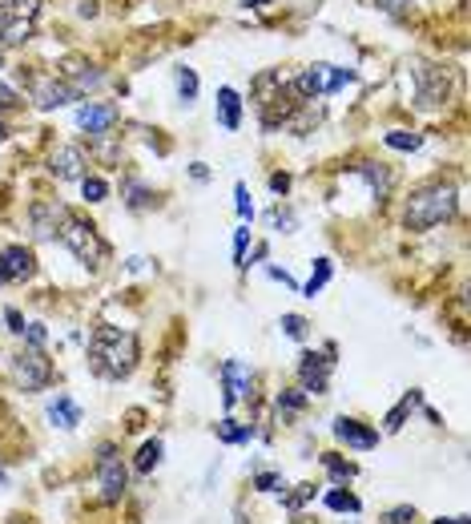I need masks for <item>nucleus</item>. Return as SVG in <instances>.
<instances>
[{"instance_id":"nucleus-27","label":"nucleus","mask_w":471,"mask_h":524,"mask_svg":"<svg viewBox=\"0 0 471 524\" xmlns=\"http://www.w3.org/2000/svg\"><path fill=\"white\" fill-rule=\"evenodd\" d=\"M319 501V488L311 484V480H303V484H294V488H282V509L286 512H303L306 504H314Z\"/></svg>"},{"instance_id":"nucleus-3","label":"nucleus","mask_w":471,"mask_h":524,"mask_svg":"<svg viewBox=\"0 0 471 524\" xmlns=\"http://www.w3.org/2000/svg\"><path fill=\"white\" fill-rule=\"evenodd\" d=\"M459 210V190L451 182H427L407 198L403 206V226L407 230H435L451 222Z\"/></svg>"},{"instance_id":"nucleus-28","label":"nucleus","mask_w":471,"mask_h":524,"mask_svg":"<svg viewBox=\"0 0 471 524\" xmlns=\"http://www.w3.org/2000/svg\"><path fill=\"white\" fill-rule=\"evenodd\" d=\"M331 274H335V262H331V259H314V271H311V279H306V282H303V287H298V290H303L306 299H314V295H319V290H322V287H327V282H331Z\"/></svg>"},{"instance_id":"nucleus-15","label":"nucleus","mask_w":471,"mask_h":524,"mask_svg":"<svg viewBox=\"0 0 471 524\" xmlns=\"http://www.w3.org/2000/svg\"><path fill=\"white\" fill-rule=\"evenodd\" d=\"M65 218H68V206L57 202V198H45V202L29 206V226H32V234H37L41 243H53Z\"/></svg>"},{"instance_id":"nucleus-17","label":"nucleus","mask_w":471,"mask_h":524,"mask_svg":"<svg viewBox=\"0 0 471 524\" xmlns=\"http://www.w3.org/2000/svg\"><path fill=\"white\" fill-rule=\"evenodd\" d=\"M222 408H234L238 400H242L246 391H250V383H254V372L250 367L242 363V359H226V363H222Z\"/></svg>"},{"instance_id":"nucleus-4","label":"nucleus","mask_w":471,"mask_h":524,"mask_svg":"<svg viewBox=\"0 0 471 524\" xmlns=\"http://www.w3.org/2000/svg\"><path fill=\"white\" fill-rule=\"evenodd\" d=\"M57 243H61L65 251L73 254V259L81 262L89 274H97L101 266L109 262V243L101 238V230L93 226L89 218L73 214V210H68V218L61 222V230H57Z\"/></svg>"},{"instance_id":"nucleus-31","label":"nucleus","mask_w":471,"mask_h":524,"mask_svg":"<svg viewBox=\"0 0 471 524\" xmlns=\"http://www.w3.org/2000/svg\"><path fill=\"white\" fill-rule=\"evenodd\" d=\"M383 142H387L391 150H399V153H415L419 145H423V133H415V130H391V133H383Z\"/></svg>"},{"instance_id":"nucleus-38","label":"nucleus","mask_w":471,"mask_h":524,"mask_svg":"<svg viewBox=\"0 0 471 524\" xmlns=\"http://www.w3.org/2000/svg\"><path fill=\"white\" fill-rule=\"evenodd\" d=\"M246 246H250V226H238L234 230V266L246 271Z\"/></svg>"},{"instance_id":"nucleus-36","label":"nucleus","mask_w":471,"mask_h":524,"mask_svg":"<svg viewBox=\"0 0 471 524\" xmlns=\"http://www.w3.org/2000/svg\"><path fill=\"white\" fill-rule=\"evenodd\" d=\"M270 226L282 230V234H294V226H298L294 210H286V206H274V210H270Z\"/></svg>"},{"instance_id":"nucleus-32","label":"nucleus","mask_w":471,"mask_h":524,"mask_svg":"<svg viewBox=\"0 0 471 524\" xmlns=\"http://www.w3.org/2000/svg\"><path fill=\"white\" fill-rule=\"evenodd\" d=\"M81 198H85L89 206L105 202V198H109V182H105V178H97V174H85V178H81Z\"/></svg>"},{"instance_id":"nucleus-49","label":"nucleus","mask_w":471,"mask_h":524,"mask_svg":"<svg viewBox=\"0 0 471 524\" xmlns=\"http://www.w3.org/2000/svg\"><path fill=\"white\" fill-rule=\"evenodd\" d=\"M8 484V476H5V472H0V488H5Z\"/></svg>"},{"instance_id":"nucleus-47","label":"nucleus","mask_w":471,"mask_h":524,"mask_svg":"<svg viewBox=\"0 0 471 524\" xmlns=\"http://www.w3.org/2000/svg\"><path fill=\"white\" fill-rule=\"evenodd\" d=\"M8 137V122H5V109H0V142Z\"/></svg>"},{"instance_id":"nucleus-9","label":"nucleus","mask_w":471,"mask_h":524,"mask_svg":"<svg viewBox=\"0 0 471 524\" xmlns=\"http://www.w3.org/2000/svg\"><path fill=\"white\" fill-rule=\"evenodd\" d=\"M331 375H335V343H327L322 351H303L298 355V391L327 395Z\"/></svg>"},{"instance_id":"nucleus-39","label":"nucleus","mask_w":471,"mask_h":524,"mask_svg":"<svg viewBox=\"0 0 471 524\" xmlns=\"http://www.w3.org/2000/svg\"><path fill=\"white\" fill-rule=\"evenodd\" d=\"M29 347H45L49 343V331H45V323H24V335H21Z\"/></svg>"},{"instance_id":"nucleus-50","label":"nucleus","mask_w":471,"mask_h":524,"mask_svg":"<svg viewBox=\"0 0 471 524\" xmlns=\"http://www.w3.org/2000/svg\"><path fill=\"white\" fill-rule=\"evenodd\" d=\"M290 524H306V520H290Z\"/></svg>"},{"instance_id":"nucleus-40","label":"nucleus","mask_w":471,"mask_h":524,"mask_svg":"<svg viewBox=\"0 0 471 524\" xmlns=\"http://www.w3.org/2000/svg\"><path fill=\"white\" fill-rule=\"evenodd\" d=\"M16 106H21V93H16L13 85H8L5 77H0V109L8 114V109H16Z\"/></svg>"},{"instance_id":"nucleus-21","label":"nucleus","mask_w":471,"mask_h":524,"mask_svg":"<svg viewBox=\"0 0 471 524\" xmlns=\"http://www.w3.org/2000/svg\"><path fill=\"white\" fill-rule=\"evenodd\" d=\"M218 125L226 133H234L238 125H242V97H238V89H230V85L218 89Z\"/></svg>"},{"instance_id":"nucleus-8","label":"nucleus","mask_w":471,"mask_h":524,"mask_svg":"<svg viewBox=\"0 0 471 524\" xmlns=\"http://www.w3.org/2000/svg\"><path fill=\"white\" fill-rule=\"evenodd\" d=\"M350 77L355 73H350V69H339V65H311L298 77H290V85H294L298 101H314V97H331V93H339Z\"/></svg>"},{"instance_id":"nucleus-20","label":"nucleus","mask_w":471,"mask_h":524,"mask_svg":"<svg viewBox=\"0 0 471 524\" xmlns=\"http://www.w3.org/2000/svg\"><path fill=\"white\" fill-rule=\"evenodd\" d=\"M419 408H423V391H419V388H411V391L403 395V400H399V403H395V408H391V411H387V416H383V432H387V436L403 432V424H407V419H411V416H415V411H419Z\"/></svg>"},{"instance_id":"nucleus-29","label":"nucleus","mask_w":471,"mask_h":524,"mask_svg":"<svg viewBox=\"0 0 471 524\" xmlns=\"http://www.w3.org/2000/svg\"><path fill=\"white\" fill-rule=\"evenodd\" d=\"M122 198L130 210H145V206H153V190L145 182H137V178H125L122 182Z\"/></svg>"},{"instance_id":"nucleus-14","label":"nucleus","mask_w":471,"mask_h":524,"mask_svg":"<svg viewBox=\"0 0 471 524\" xmlns=\"http://www.w3.org/2000/svg\"><path fill=\"white\" fill-rule=\"evenodd\" d=\"M32 274H37V254H32V246L13 243L0 251V287H8V282H29Z\"/></svg>"},{"instance_id":"nucleus-26","label":"nucleus","mask_w":471,"mask_h":524,"mask_svg":"<svg viewBox=\"0 0 471 524\" xmlns=\"http://www.w3.org/2000/svg\"><path fill=\"white\" fill-rule=\"evenodd\" d=\"M322 504H327L331 512H350V517H358V512H363V501H358V496L350 492L347 484L327 488V492H322Z\"/></svg>"},{"instance_id":"nucleus-44","label":"nucleus","mask_w":471,"mask_h":524,"mask_svg":"<svg viewBox=\"0 0 471 524\" xmlns=\"http://www.w3.org/2000/svg\"><path fill=\"white\" fill-rule=\"evenodd\" d=\"M190 174H194V182H210V170H205L202 161H194V170H190Z\"/></svg>"},{"instance_id":"nucleus-12","label":"nucleus","mask_w":471,"mask_h":524,"mask_svg":"<svg viewBox=\"0 0 471 524\" xmlns=\"http://www.w3.org/2000/svg\"><path fill=\"white\" fill-rule=\"evenodd\" d=\"M29 93H32V101H37L41 109H61V106H68V101H81V93H77L73 85H68L65 77H57V73L32 77Z\"/></svg>"},{"instance_id":"nucleus-42","label":"nucleus","mask_w":471,"mask_h":524,"mask_svg":"<svg viewBox=\"0 0 471 524\" xmlns=\"http://www.w3.org/2000/svg\"><path fill=\"white\" fill-rule=\"evenodd\" d=\"M267 274L274 282H282V287H290V290H298V282H294V274L290 271H282V266H267Z\"/></svg>"},{"instance_id":"nucleus-35","label":"nucleus","mask_w":471,"mask_h":524,"mask_svg":"<svg viewBox=\"0 0 471 524\" xmlns=\"http://www.w3.org/2000/svg\"><path fill=\"white\" fill-rule=\"evenodd\" d=\"M234 210H238V218H242V226H250V222H254V202H250V190H246V182L234 186Z\"/></svg>"},{"instance_id":"nucleus-13","label":"nucleus","mask_w":471,"mask_h":524,"mask_svg":"<svg viewBox=\"0 0 471 524\" xmlns=\"http://www.w3.org/2000/svg\"><path fill=\"white\" fill-rule=\"evenodd\" d=\"M49 174H53L57 182H81V178L89 174V153H85V145H77V142L57 145L53 158H49Z\"/></svg>"},{"instance_id":"nucleus-46","label":"nucleus","mask_w":471,"mask_h":524,"mask_svg":"<svg viewBox=\"0 0 471 524\" xmlns=\"http://www.w3.org/2000/svg\"><path fill=\"white\" fill-rule=\"evenodd\" d=\"M431 524H467V517H439V520H431Z\"/></svg>"},{"instance_id":"nucleus-24","label":"nucleus","mask_w":471,"mask_h":524,"mask_svg":"<svg viewBox=\"0 0 471 524\" xmlns=\"http://www.w3.org/2000/svg\"><path fill=\"white\" fill-rule=\"evenodd\" d=\"M213 436H218V444H230V448H242V444H250L254 436H258V427L254 424H238V419H222V424H213Z\"/></svg>"},{"instance_id":"nucleus-11","label":"nucleus","mask_w":471,"mask_h":524,"mask_svg":"<svg viewBox=\"0 0 471 524\" xmlns=\"http://www.w3.org/2000/svg\"><path fill=\"white\" fill-rule=\"evenodd\" d=\"M331 432H335V440L342 448L350 452H375L383 440V432L375 424H367V419H355V416H335V424H331Z\"/></svg>"},{"instance_id":"nucleus-30","label":"nucleus","mask_w":471,"mask_h":524,"mask_svg":"<svg viewBox=\"0 0 471 524\" xmlns=\"http://www.w3.org/2000/svg\"><path fill=\"white\" fill-rule=\"evenodd\" d=\"M174 85H177V97L186 101V106H194V97H198V73L186 65L174 69Z\"/></svg>"},{"instance_id":"nucleus-6","label":"nucleus","mask_w":471,"mask_h":524,"mask_svg":"<svg viewBox=\"0 0 471 524\" xmlns=\"http://www.w3.org/2000/svg\"><path fill=\"white\" fill-rule=\"evenodd\" d=\"M8 380H13L16 391L24 395H37L53 383V359L45 355V347H29L24 343L13 359H8Z\"/></svg>"},{"instance_id":"nucleus-37","label":"nucleus","mask_w":471,"mask_h":524,"mask_svg":"<svg viewBox=\"0 0 471 524\" xmlns=\"http://www.w3.org/2000/svg\"><path fill=\"white\" fill-rule=\"evenodd\" d=\"M379 520L383 524H411V520H419V512H415V504H395V509H387Z\"/></svg>"},{"instance_id":"nucleus-7","label":"nucleus","mask_w":471,"mask_h":524,"mask_svg":"<svg viewBox=\"0 0 471 524\" xmlns=\"http://www.w3.org/2000/svg\"><path fill=\"white\" fill-rule=\"evenodd\" d=\"M41 0H0V49H16L32 37Z\"/></svg>"},{"instance_id":"nucleus-34","label":"nucleus","mask_w":471,"mask_h":524,"mask_svg":"<svg viewBox=\"0 0 471 524\" xmlns=\"http://www.w3.org/2000/svg\"><path fill=\"white\" fill-rule=\"evenodd\" d=\"M254 492H282L286 488V480H282V472H274V468H262V472H254Z\"/></svg>"},{"instance_id":"nucleus-2","label":"nucleus","mask_w":471,"mask_h":524,"mask_svg":"<svg viewBox=\"0 0 471 524\" xmlns=\"http://www.w3.org/2000/svg\"><path fill=\"white\" fill-rule=\"evenodd\" d=\"M254 109H258L262 130H278V125L294 122L303 101H298L290 77H282V69H270V73L254 77Z\"/></svg>"},{"instance_id":"nucleus-23","label":"nucleus","mask_w":471,"mask_h":524,"mask_svg":"<svg viewBox=\"0 0 471 524\" xmlns=\"http://www.w3.org/2000/svg\"><path fill=\"white\" fill-rule=\"evenodd\" d=\"M319 464H322V472L331 476V484H350V480H358V464L347 460L342 452H322Z\"/></svg>"},{"instance_id":"nucleus-45","label":"nucleus","mask_w":471,"mask_h":524,"mask_svg":"<svg viewBox=\"0 0 471 524\" xmlns=\"http://www.w3.org/2000/svg\"><path fill=\"white\" fill-rule=\"evenodd\" d=\"M379 5H383V8H391V13H399V8H403L407 0H379Z\"/></svg>"},{"instance_id":"nucleus-1","label":"nucleus","mask_w":471,"mask_h":524,"mask_svg":"<svg viewBox=\"0 0 471 524\" xmlns=\"http://www.w3.org/2000/svg\"><path fill=\"white\" fill-rule=\"evenodd\" d=\"M141 363V339L130 327H113V323H101L89 335V372L97 380L122 383L130 380Z\"/></svg>"},{"instance_id":"nucleus-19","label":"nucleus","mask_w":471,"mask_h":524,"mask_svg":"<svg viewBox=\"0 0 471 524\" xmlns=\"http://www.w3.org/2000/svg\"><path fill=\"white\" fill-rule=\"evenodd\" d=\"M45 416H49V424H53V427H61V432H73V427L81 424V403H77L68 391H57L53 400H49Z\"/></svg>"},{"instance_id":"nucleus-25","label":"nucleus","mask_w":471,"mask_h":524,"mask_svg":"<svg viewBox=\"0 0 471 524\" xmlns=\"http://www.w3.org/2000/svg\"><path fill=\"white\" fill-rule=\"evenodd\" d=\"M306 403H311V395L298 391V388H282L278 395H274V411H278L282 424H286V419H294V416H303Z\"/></svg>"},{"instance_id":"nucleus-5","label":"nucleus","mask_w":471,"mask_h":524,"mask_svg":"<svg viewBox=\"0 0 471 524\" xmlns=\"http://www.w3.org/2000/svg\"><path fill=\"white\" fill-rule=\"evenodd\" d=\"M93 472H97V488H101V501L105 504H122L125 492H130V464H125L122 448L113 440H101L97 444V456H93Z\"/></svg>"},{"instance_id":"nucleus-48","label":"nucleus","mask_w":471,"mask_h":524,"mask_svg":"<svg viewBox=\"0 0 471 524\" xmlns=\"http://www.w3.org/2000/svg\"><path fill=\"white\" fill-rule=\"evenodd\" d=\"M242 5H246V8H267L270 0H242Z\"/></svg>"},{"instance_id":"nucleus-43","label":"nucleus","mask_w":471,"mask_h":524,"mask_svg":"<svg viewBox=\"0 0 471 524\" xmlns=\"http://www.w3.org/2000/svg\"><path fill=\"white\" fill-rule=\"evenodd\" d=\"M270 190L278 198H286L290 194V174H270Z\"/></svg>"},{"instance_id":"nucleus-18","label":"nucleus","mask_w":471,"mask_h":524,"mask_svg":"<svg viewBox=\"0 0 471 524\" xmlns=\"http://www.w3.org/2000/svg\"><path fill=\"white\" fill-rule=\"evenodd\" d=\"M350 170L371 186V194H375L379 206L391 198V190H395V174H391V166H383V161H358V166H350Z\"/></svg>"},{"instance_id":"nucleus-22","label":"nucleus","mask_w":471,"mask_h":524,"mask_svg":"<svg viewBox=\"0 0 471 524\" xmlns=\"http://www.w3.org/2000/svg\"><path fill=\"white\" fill-rule=\"evenodd\" d=\"M161 456H166V444H161L158 436H153V440H145L141 448H137L130 472H133V476H153V472L161 468Z\"/></svg>"},{"instance_id":"nucleus-16","label":"nucleus","mask_w":471,"mask_h":524,"mask_svg":"<svg viewBox=\"0 0 471 524\" xmlns=\"http://www.w3.org/2000/svg\"><path fill=\"white\" fill-rule=\"evenodd\" d=\"M117 122H122V109L109 106V101H85V106L77 109V125L89 137H109Z\"/></svg>"},{"instance_id":"nucleus-41","label":"nucleus","mask_w":471,"mask_h":524,"mask_svg":"<svg viewBox=\"0 0 471 524\" xmlns=\"http://www.w3.org/2000/svg\"><path fill=\"white\" fill-rule=\"evenodd\" d=\"M5 323H8V331H13V335H24V315L16 311V307H5Z\"/></svg>"},{"instance_id":"nucleus-10","label":"nucleus","mask_w":471,"mask_h":524,"mask_svg":"<svg viewBox=\"0 0 471 524\" xmlns=\"http://www.w3.org/2000/svg\"><path fill=\"white\" fill-rule=\"evenodd\" d=\"M415 97H419V106L423 109H439L443 101H448V93H451V81H448V73H443L439 65H427V61H415Z\"/></svg>"},{"instance_id":"nucleus-33","label":"nucleus","mask_w":471,"mask_h":524,"mask_svg":"<svg viewBox=\"0 0 471 524\" xmlns=\"http://www.w3.org/2000/svg\"><path fill=\"white\" fill-rule=\"evenodd\" d=\"M278 327H282V335H286V339H294V343H303L306 335H311V323L303 319V315H294V311H286L278 319Z\"/></svg>"},{"instance_id":"nucleus-51","label":"nucleus","mask_w":471,"mask_h":524,"mask_svg":"<svg viewBox=\"0 0 471 524\" xmlns=\"http://www.w3.org/2000/svg\"><path fill=\"white\" fill-rule=\"evenodd\" d=\"M0 61H5V49H0Z\"/></svg>"}]
</instances>
